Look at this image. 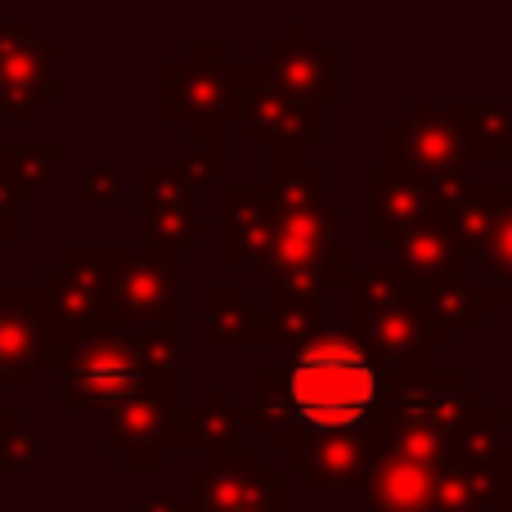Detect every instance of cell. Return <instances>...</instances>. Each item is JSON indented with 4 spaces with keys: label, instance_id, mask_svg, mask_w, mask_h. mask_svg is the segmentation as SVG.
I'll use <instances>...</instances> for the list:
<instances>
[{
    "label": "cell",
    "instance_id": "6da1fadb",
    "mask_svg": "<svg viewBox=\"0 0 512 512\" xmlns=\"http://www.w3.org/2000/svg\"><path fill=\"white\" fill-rule=\"evenodd\" d=\"M283 378V400L310 436H355L387 400V378L351 337H315L297 346Z\"/></svg>",
    "mask_w": 512,
    "mask_h": 512
},
{
    "label": "cell",
    "instance_id": "7a4b0ae2",
    "mask_svg": "<svg viewBox=\"0 0 512 512\" xmlns=\"http://www.w3.org/2000/svg\"><path fill=\"white\" fill-rule=\"evenodd\" d=\"M122 248H63L59 261L36 270L41 310L50 319L59 364L99 328H117L113 319V270Z\"/></svg>",
    "mask_w": 512,
    "mask_h": 512
},
{
    "label": "cell",
    "instance_id": "3957f363",
    "mask_svg": "<svg viewBox=\"0 0 512 512\" xmlns=\"http://www.w3.org/2000/svg\"><path fill=\"white\" fill-rule=\"evenodd\" d=\"M99 445L122 454L131 472H158L171 450H198L194 409L180 405V391L140 382L131 396L99 409Z\"/></svg>",
    "mask_w": 512,
    "mask_h": 512
},
{
    "label": "cell",
    "instance_id": "277c9868",
    "mask_svg": "<svg viewBox=\"0 0 512 512\" xmlns=\"http://www.w3.org/2000/svg\"><path fill=\"white\" fill-rule=\"evenodd\" d=\"M63 45L41 36L36 18H0V113L14 122H41L45 104L63 95Z\"/></svg>",
    "mask_w": 512,
    "mask_h": 512
},
{
    "label": "cell",
    "instance_id": "5b68a950",
    "mask_svg": "<svg viewBox=\"0 0 512 512\" xmlns=\"http://www.w3.org/2000/svg\"><path fill=\"white\" fill-rule=\"evenodd\" d=\"M337 225H342V212H328L319 203L279 212L270 261H265L274 279L270 297H315L319 283L333 270L328 252H342L337 248Z\"/></svg>",
    "mask_w": 512,
    "mask_h": 512
},
{
    "label": "cell",
    "instance_id": "8992f818",
    "mask_svg": "<svg viewBox=\"0 0 512 512\" xmlns=\"http://www.w3.org/2000/svg\"><path fill=\"white\" fill-rule=\"evenodd\" d=\"M144 382L126 328H99L59 364V409H108Z\"/></svg>",
    "mask_w": 512,
    "mask_h": 512
},
{
    "label": "cell",
    "instance_id": "52a82bcc",
    "mask_svg": "<svg viewBox=\"0 0 512 512\" xmlns=\"http://www.w3.org/2000/svg\"><path fill=\"white\" fill-rule=\"evenodd\" d=\"M167 95V122L180 126H225L234 117V63H225V50L216 41H189L180 59L167 63L162 77Z\"/></svg>",
    "mask_w": 512,
    "mask_h": 512
},
{
    "label": "cell",
    "instance_id": "ba28073f",
    "mask_svg": "<svg viewBox=\"0 0 512 512\" xmlns=\"http://www.w3.org/2000/svg\"><path fill=\"white\" fill-rule=\"evenodd\" d=\"M45 369H59L41 292L23 283L0 288V391H36Z\"/></svg>",
    "mask_w": 512,
    "mask_h": 512
},
{
    "label": "cell",
    "instance_id": "9c48e42d",
    "mask_svg": "<svg viewBox=\"0 0 512 512\" xmlns=\"http://www.w3.org/2000/svg\"><path fill=\"white\" fill-rule=\"evenodd\" d=\"M180 252H122L113 270V319L117 328H149L180 315Z\"/></svg>",
    "mask_w": 512,
    "mask_h": 512
},
{
    "label": "cell",
    "instance_id": "30bf717a",
    "mask_svg": "<svg viewBox=\"0 0 512 512\" xmlns=\"http://www.w3.org/2000/svg\"><path fill=\"white\" fill-rule=\"evenodd\" d=\"M198 207H203V189L180 171V162H149L144 167V239H149V248H198L203 243Z\"/></svg>",
    "mask_w": 512,
    "mask_h": 512
},
{
    "label": "cell",
    "instance_id": "8fae6325",
    "mask_svg": "<svg viewBox=\"0 0 512 512\" xmlns=\"http://www.w3.org/2000/svg\"><path fill=\"white\" fill-rule=\"evenodd\" d=\"M274 212L270 194L252 185L225 189V265H265L274 243Z\"/></svg>",
    "mask_w": 512,
    "mask_h": 512
},
{
    "label": "cell",
    "instance_id": "7c38bea8",
    "mask_svg": "<svg viewBox=\"0 0 512 512\" xmlns=\"http://www.w3.org/2000/svg\"><path fill=\"white\" fill-rule=\"evenodd\" d=\"M391 140H396V158L405 162V171H414V176H436V171L454 167L463 153V131L454 126V117L427 113V108L409 113L405 122L391 131Z\"/></svg>",
    "mask_w": 512,
    "mask_h": 512
},
{
    "label": "cell",
    "instance_id": "4fadbf2b",
    "mask_svg": "<svg viewBox=\"0 0 512 512\" xmlns=\"http://www.w3.org/2000/svg\"><path fill=\"white\" fill-rule=\"evenodd\" d=\"M369 203H373V216H369V234L378 239H400L405 230H414L423 216H432V194H427V180L414 176V171H378L369 176Z\"/></svg>",
    "mask_w": 512,
    "mask_h": 512
},
{
    "label": "cell",
    "instance_id": "5bb4252c",
    "mask_svg": "<svg viewBox=\"0 0 512 512\" xmlns=\"http://www.w3.org/2000/svg\"><path fill=\"white\" fill-rule=\"evenodd\" d=\"M63 162V149L54 140L45 144H0V185H5V194L18 203V212H27V207H41L45 189H50L54 171H59Z\"/></svg>",
    "mask_w": 512,
    "mask_h": 512
},
{
    "label": "cell",
    "instance_id": "9a60e30c",
    "mask_svg": "<svg viewBox=\"0 0 512 512\" xmlns=\"http://www.w3.org/2000/svg\"><path fill=\"white\" fill-rule=\"evenodd\" d=\"M436 499V472L423 459L391 454L373 472V512H427Z\"/></svg>",
    "mask_w": 512,
    "mask_h": 512
},
{
    "label": "cell",
    "instance_id": "2e32d148",
    "mask_svg": "<svg viewBox=\"0 0 512 512\" xmlns=\"http://www.w3.org/2000/svg\"><path fill=\"white\" fill-rule=\"evenodd\" d=\"M203 337L207 346H243V342H265V315L243 297V288H216L203 292Z\"/></svg>",
    "mask_w": 512,
    "mask_h": 512
},
{
    "label": "cell",
    "instance_id": "e0dca14e",
    "mask_svg": "<svg viewBox=\"0 0 512 512\" xmlns=\"http://www.w3.org/2000/svg\"><path fill=\"white\" fill-rule=\"evenodd\" d=\"M194 432H198V450L207 454V463H234L248 459V423L230 409L221 387H207L203 400L194 409Z\"/></svg>",
    "mask_w": 512,
    "mask_h": 512
},
{
    "label": "cell",
    "instance_id": "ac0fdd59",
    "mask_svg": "<svg viewBox=\"0 0 512 512\" xmlns=\"http://www.w3.org/2000/svg\"><path fill=\"white\" fill-rule=\"evenodd\" d=\"M131 346H135V360H140L144 382L180 391V373H185V333H180V315L162 319V324H149V328H131Z\"/></svg>",
    "mask_w": 512,
    "mask_h": 512
},
{
    "label": "cell",
    "instance_id": "d6986e66",
    "mask_svg": "<svg viewBox=\"0 0 512 512\" xmlns=\"http://www.w3.org/2000/svg\"><path fill=\"white\" fill-rule=\"evenodd\" d=\"M432 324H436V319H427L423 310H409L405 301H400V306L382 310L378 319H369L364 328H369L373 346L382 351V360H387V364H409V360H418V355L436 342Z\"/></svg>",
    "mask_w": 512,
    "mask_h": 512
},
{
    "label": "cell",
    "instance_id": "ffe728a7",
    "mask_svg": "<svg viewBox=\"0 0 512 512\" xmlns=\"http://www.w3.org/2000/svg\"><path fill=\"white\" fill-rule=\"evenodd\" d=\"M301 463H306L310 486H337V490L355 486L364 472H373V459L360 436H319Z\"/></svg>",
    "mask_w": 512,
    "mask_h": 512
},
{
    "label": "cell",
    "instance_id": "44dd1931",
    "mask_svg": "<svg viewBox=\"0 0 512 512\" xmlns=\"http://www.w3.org/2000/svg\"><path fill=\"white\" fill-rule=\"evenodd\" d=\"M248 387V418L256 432H265L270 445H288L292 441V414H288V400H283V378L270 369H248L243 378Z\"/></svg>",
    "mask_w": 512,
    "mask_h": 512
},
{
    "label": "cell",
    "instance_id": "7402d4cb",
    "mask_svg": "<svg viewBox=\"0 0 512 512\" xmlns=\"http://www.w3.org/2000/svg\"><path fill=\"white\" fill-rule=\"evenodd\" d=\"M396 252H400V265H409V270H418V274H441V270H450V265H459V256H454V234L445 221H418L414 230H405L396 239Z\"/></svg>",
    "mask_w": 512,
    "mask_h": 512
},
{
    "label": "cell",
    "instance_id": "603a6c76",
    "mask_svg": "<svg viewBox=\"0 0 512 512\" xmlns=\"http://www.w3.org/2000/svg\"><path fill=\"white\" fill-rule=\"evenodd\" d=\"M45 459V441L36 427H27L23 409L0 405V468L5 472H36Z\"/></svg>",
    "mask_w": 512,
    "mask_h": 512
},
{
    "label": "cell",
    "instance_id": "cb8c5ba5",
    "mask_svg": "<svg viewBox=\"0 0 512 512\" xmlns=\"http://www.w3.org/2000/svg\"><path fill=\"white\" fill-rule=\"evenodd\" d=\"M319 333V301L315 297H270L265 310V342L297 346Z\"/></svg>",
    "mask_w": 512,
    "mask_h": 512
},
{
    "label": "cell",
    "instance_id": "d4e9b609",
    "mask_svg": "<svg viewBox=\"0 0 512 512\" xmlns=\"http://www.w3.org/2000/svg\"><path fill=\"white\" fill-rule=\"evenodd\" d=\"M185 140L189 144H185V158H180V171L198 189L212 185L225 158V126H185Z\"/></svg>",
    "mask_w": 512,
    "mask_h": 512
},
{
    "label": "cell",
    "instance_id": "484cf974",
    "mask_svg": "<svg viewBox=\"0 0 512 512\" xmlns=\"http://www.w3.org/2000/svg\"><path fill=\"white\" fill-rule=\"evenodd\" d=\"M126 194V167L122 162H86L81 167V203L86 207H113Z\"/></svg>",
    "mask_w": 512,
    "mask_h": 512
},
{
    "label": "cell",
    "instance_id": "4316f807",
    "mask_svg": "<svg viewBox=\"0 0 512 512\" xmlns=\"http://www.w3.org/2000/svg\"><path fill=\"white\" fill-rule=\"evenodd\" d=\"M490 252H495V265L499 274H512V207H495V239H490Z\"/></svg>",
    "mask_w": 512,
    "mask_h": 512
},
{
    "label": "cell",
    "instance_id": "83f0119b",
    "mask_svg": "<svg viewBox=\"0 0 512 512\" xmlns=\"http://www.w3.org/2000/svg\"><path fill=\"white\" fill-rule=\"evenodd\" d=\"M18 239H23V212H18V203L0 185V256L9 248H18Z\"/></svg>",
    "mask_w": 512,
    "mask_h": 512
},
{
    "label": "cell",
    "instance_id": "f1b7e54d",
    "mask_svg": "<svg viewBox=\"0 0 512 512\" xmlns=\"http://www.w3.org/2000/svg\"><path fill=\"white\" fill-rule=\"evenodd\" d=\"M131 512H185V504H180L176 495H167V490H153V495L144 499L140 508H131Z\"/></svg>",
    "mask_w": 512,
    "mask_h": 512
},
{
    "label": "cell",
    "instance_id": "f546056e",
    "mask_svg": "<svg viewBox=\"0 0 512 512\" xmlns=\"http://www.w3.org/2000/svg\"><path fill=\"white\" fill-rule=\"evenodd\" d=\"M0 512H14V508H0Z\"/></svg>",
    "mask_w": 512,
    "mask_h": 512
}]
</instances>
